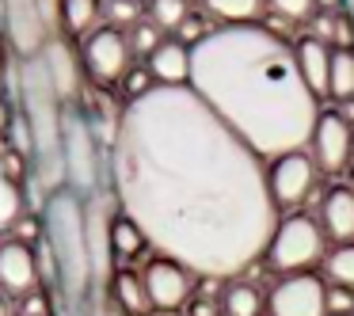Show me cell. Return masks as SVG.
Wrapping results in <instances>:
<instances>
[{"mask_svg": "<svg viewBox=\"0 0 354 316\" xmlns=\"http://www.w3.org/2000/svg\"><path fill=\"white\" fill-rule=\"evenodd\" d=\"M153 88H156V80H153V73H149L145 65H133V69L122 77V95H126V103H133V100H141V95H149Z\"/></svg>", "mask_w": 354, "mask_h": 316, "instance_id": "30", "label": "cell"}, {"mask_svg": "<svg viewBox=\"0 0 354 316\" xmlns=\"http://www.w3.org/2000/svg\"><path fill=\"white\" fill-rule=\"evenodd\" d=\"M145 69L153 73L156 88H191V46H183L179 39H168L153 57L145 62Z\"/></svg>", "mask_w": 354, "mask_h": 316, "instance_id": "16", "label": "cell"}, {"mask_svg": "<svg viewBox=\"0 0 354 316\" xmlns=\"http://www.w3.org/2000/svg\"><path fill=\"white\" fill-rule=\"evenodd\" d=\"M107 19V0H62V27L84 42Z\"/></svg>", "mask_w": 354, "mask_h": 316, "instance_id": "18", "label": "cell"}, {"mask_svg": "<svg viewBox=\"0 0 354 316\" xmlns=\"http://www.w3.org/2000/svg\"><path fill=\"white\" fill-rule=\"evenodd\" d=\"M39 263H35V248L19 244L16 236L0 244V290L12 301H24L39 290Z\"/></svg>", "mask_w": 354, "mask_h": 316, "instance_id": "13", "label": "cell"}, {"mask_svg": "<svg viewBox=\"0 0 354 316\" xmlns=\"http://www.w3.org/2000/svg\"><path fill=\"white\" fill-rule=\"evenodd\" d=\"M221 313L225 316H259L263 313V293L255 286L232 282L229 290L221 293Z\"/></svg>", "mask_w": 354, "mask_h": 316, "instance_id": "23", "label": "cell"}, {"mask_svg": "<svg viewBox=\"0 0 354 316\" xmlns=\"http://www.w3.org/2000/svg\"><path fill=\"white\" fill-rule=\"evenodd\" d=\"M8 126H12V111H8V103L0 100V138L8 133Z\"/></svg>", "mask_w": 354, "mask_h": 316, "instance_id": "38", "label": "cell"}, {"mask_svg": "<svg viewBox=\"0 0 354 316\" xmlns=\"http://www.w3.org/2000/svg\"><path fill=\"white\" fill-rule=\"evenodd\" d=\"M346 187H351V191H354V168L346 171Z\"/></svg>", "mask_w": 354, "mask_h": 316, "instance_id": "42", "label": "cell"}, {"mask_svg": "<svg viewBox=\"0 0 354 316\" xmlns=\"http://www.w3.org/2000/svg\"><path fill=\"white\" fill-rule=\"evenodd\" d=\"M46 244L57 263V290L65 305L95 297V270H92V248H88V206L77 191L46 194Z\"/></svg>", "mask_w": 354, "mask_h": 316, "instance_id": "3", "label": "cell"}, {"mask_svg": "<svg viewBox=\"0 0 354 316\" xmlns=\"http://www.w3.org/2000/svg\"><path fill=\"white\" fill-rule=\"evenodd\" d=\"M267 0H202V12L214 19H221V27H236V24H255L263 16Z\"/></svg>", "mask_w": 354, "mask_h": 316, "instance_id": "20", "label": "cell"}, {"mask_svg": "<svg viewBox=\"0 0 354 316\" xmlns=\"http://www.w3.org/2000/svg\"><path fill=\"white\" fill-rule=\"evenodd\" d=\"M39 16H42L46 35L57 39V27H62V0H39Z\"/></svg>", "mask_w": 354, "mask_h": 316, "instance_id": "34", "label": "cell"}, {"mask_svg": "<svg viewBox=\"0 0 354 316\" xmlns=\"http://www.w3.org/2000/svg\"><path fill=\"white\" fill-rule=\"evenodd\" d=\"M126 42H130V50H133L138 57H153L156 50H160L164 42H168V39H164V31L153 24V19L141 16L138 24H133L130 31H126Z\"/></svg>", "mask_w": 354, "mask_h": 316, "instance_id": "24", "label": "cell"}, {"mask_svg": "<svg viewBox=\"0 0 354 316\" xmlns=\"http://www.w3.org/2000/svg\"><path fill=\"white\" fill-rule=\"evenodd\" d=\"M191 62V92L263 160L308 145L324 107L301 77L293 42L278 31L267 24L214 27Z\"/></svg>", "mask_w": 354, "mask_h": 316, "instance_id": "2", "label": "cell"}, {"mask_svg": "<svg viewBox=\"0 0 354 316\" xmlns=\"http://www.w3.org/2000/svg\"><path fill=\"white\" fill-rule=\"evenodd\" d=\"M187 316H225V313H221V301H217L214 293H206V297H191Z\"/></svg>", "mask_w": 354, "mask_h": 316, "instance_id": "36", "label": "cell"}, {"mask_svg": "<svg viewBox=\"0 0 354 316\" xmlns=\"http://www.w3.org/2000/svg\"><path fill=\"white\" fill-rule=\"evenodd\" d=\"M24 214H27V210H24V191H19V183L0 171V232L16 229V221Z\"/></svg>", "mask_w": 354, "mask_h": 316, "instance_id": "25", "label": "cell"}, {"mask_svg": "<svg viewBox=\"0 0 354 316\" xmlns=\"http://www.w3.org/2000/svg\"><path fill=\"white\" fill-rule=\"evenodd\" d=\"M320 229L339 244H354V191L346 183L320 194Z\"/></svg>", "mask_w": 354, "mask_h": 316, "instance_id": "15", "label": "cell"}, {"mask_svg": "<svg viewBox=\"0 0 354 316\" xmlns=\"http://www.w3.org/2000/svg\"><path fill=\"white\" fill-rule=\"evenodd\" d=\"M308 153H313L316 168L324 176H343L351 171V160H354V130L343 122L335 107H324L320 118H316V130L308 138Z\"/></svg>", "mask_w": 354, "mask_h": 316, "instance_id": "10", "label": "cell"}, {"mask_svg": "<svg viewBox=\"0 0 354 316\" xmlns=\"http://www.w3.org/2000/svg\"><path fill=\"white\" fill-rule=\"evenodd\" d=\"M80 69L95 88L122 84V77L133 69V50L126 42V31L103 24L95 35L80 42Z\"/></svg>", "mask_w": 354, "mask_h": 316, "instance_id": "7", "label": "cell"}, {"mask_svg": "<svg viewBox=\"0 0 354 316\" xmlns=\"http://www.w3.org/2000/svg\"><path fill=\"white\" fill-rule=\"evenodd\" d=\"M209 31H214V27H209L206 19H202V12H191V16H187L183 24H179L176 39L183 42V46H191V50H194V46H198V42H202V39H206V35H209Z\"/></svg>", "mask_w": 354, "mask_h": 316, "instance_id": "31", "label": "cell"}, {"mask_svg": "<svg viewBox=\"0 0 354 316\" xmlns=\"http://www.w3.org/2000/svg\"><path fill=\"white\" fill-rule=\"evenodd\" d=\"M141 282H145L149 305H153L156 313H168V316H176L179 308H187L194 297V275L183 263L168 259V255L149 259L145 267H141Z\"/></svg>", "mask_w": 354, "mask_h": 316, "instance_id": "9", "label": "cell"}, {"mask_svg": "<svg viewBox=\"0 0 354 316\" xmlns=\"http://www.w3.org/2000/svg\"><path fill=\"white\" fill-rule=\"evenodd\" d=\"M328 259V236H324L320 221L308 214H290L278 221L274 236L267 244V270L290 278V275H308L316 263Z\"/></svg>", "mask_w": 354, "mask_h": 316, "instance_id": "5", "label": "cell"}, {"mask_svg": "<svg viewBox=\"0 0 354 316\" xmlns=\"http://www.w3.org/2000/svg\"><path fill=\"white\" fill-rule=\"evenodd\" d=\"M270 316H328V286L320 275H290L278 278V286L267 293Z\"/></svg>", "mask_w": 354, "mask_h": 316, "instance_id": "11", "label": "cell"}, {"mask_svg": "<svg viewBox=\"0 0 354 316\" xmlns=\"http://www.w3.org/2000/svg\"><path fill=\"white\" fill-rule=\"evenodd\" d=\"M316 179H320V168H316L308 149L267 160V191H270V202L278 206V214L316 198Z\"/></svg>", "mask_w": 354, "mask_h": 316, "instance_id": "8", "label": "cell"}, {"mask_svg": "<svg viewBox=\"0 0 354 316\" xmlns=\"http://www.w3.org/2000/svg\"><path fill=\"white\" fill-rule=\"evenodd\" d=\"M16 316H50V297L35 290L31 297L16 301Z\"/></svg>", "mask_w": 354, "mask_h": 316, "instance_id": "35", "label": "cell"}, {"mask_svg": "<svg viewBox=\"0 0 354 316\" xmlns=\"http://www.w3.org/2000/svg\"><path fill=\"white\" fill-rule=\"evenodd\" d=\"M42 236H46V229H42V221H39L35 214H24V217L16 221V240H19V244L35 248Z\"/></svg>", "mask_w": 354, "mask_h": 316, "instance_id": "33", "label": "cell"}, {"mask_svg": "<svg viewBox=\"0 0 354 316\" xmlns=\"http://www.w3.org/2000/svg\"><path fill=\"white\" fill-rule=\"evenodd\" d=\"M141 19V0H107V27L130 31Z\"/></svg>", "mask_w": 354, "mask_h": 316, "instance_id": "29", "label": "cell"}, {"mask_svg": "<svg viewBox=\"0 0 354 316\" xmlns=\"http://www.w3.org/2000/svg\"><path fill=\"white\" fill-rule=\"evenodd\" d=\"M293 54H297V69L305 77V84L313 88L316 100H324L328 84H331V46H324L320 39L305 35V39L293 42Z\"/></svg>", "mask_w": 354, "mask_h": 316, "instance_id": "17", "label": "cell"}, {"mask_svg": "<svg viewBox=\"0 0 354 316\" xmlns=\"http://www.w3.org/2000/svg\"><path fill=\"white\" fill-rule=\"evenodd\" d=\"M42 62H46V73L54 80V92L62 95V103H80V54L69 50L65 39H50L46 50H42Z\"/></svg>", "mask_w": 354, "mask_h": 316, "instance_id": "14", "label": "cell"}, {"mask_svg": "<svg viewBox=\"0 0 354 316\" xmlns=\"http://www.w3.org/2000/svg\"><path fill=\"white\" fill-rule=\"evenodd\" d=\"M324 275L331 278V286H346V290H354V244H339L335 252H328V259H324Z\"/></svg>", "mask_w": 354, "mask_h": 316, "instance_id": "27", "label": "cell"}, {"mask_svg": "<svg viewBox=\"0 0 354 316\" xmlns=\"http://www.w3.org/2000/svg\"><path fill=\"white\" fill-rule=\"evenodd\" d=\"M328 95L339 103L354 100V50H331V84Z\"/></svg>", "mask_w": 354, "mask_h": 316, "instance_id": "22", "label": "cell"}, {"mask_svg": "<svg viewBox=\"0 0 354 316\" xmlns=\"http://www.w3.org/2000/svg\"><path fill=\"white\" fill-rule=\"evenodd\" d=\"M0 316H16V308H12V297L4 290H0Z\"/></svg>", "mask_w": 354, "mask_h": 316, "instance_id": "40", "label": "cell"}, {"mask_svg": "<svg viewBox=\"0 0 354 316\" xmlns=\"http://www.w3.org/2000/svg\"><path fill=\"white\" fill-rule=\"evenodd\" d=\"M0 84H4V57H0Z\"/></svg>", "mask_w": 354, "mask_h": 316, "instance_id": "43", "label": "cell"}, {"mask_svg": "<svg viewBox=\"0 0 354 316\" xmlns=\"http://www.w3.org/2000/svg\"><path fill=\"white\" fill-rule=\"evenodd\" d=\"M187 16H191V4H187V0H149V19H153L164 35L168 31L176 35Z\"/></svg>", "mask_w": 354, "mask_h": 316, "instance_id": "26", "label": "cell"}, {"mask_svg": "<svg viewBox=\"0 0 354 316\" xmlns=\"http://www.w3.org/2000/svg\"><path fill=\"white\" fill-rule=\"evenodd\" d=\"M267 8L286 24H308L316 16V0H267Z\"/></svg>", "mask_w": 354, "mask_h": 316, "instance_id": "28", "label": "cell"}, {"mask_svg": "<svg viewBox=\"0 0 354 316\" xmlns=\"http://www.w3.org/2000/svg\"><path fill=\"white\" fill-rule=\"evenodd\" d=\"M100 313H103V316H126L122 308H118L115 301H111V293H107V297H100Z\"/></svg>", "mask_w": 354, "mask_h": 316, "instance_id": "37", "label": "cell"}, {"mask_svg": "<svg viewBox=\"0 0 354 316\" xmlns=\"http://www.w3.org/2000/svg\"><path fill=\"white\" fill-rule=\"evenodd\" d=\"M111 183L156 252L217 282L263 263L282 221L267 191V160L191 88H153L126 103Z\"/></svg>", "mask_w": 354, "mask_h": 316, "instance_id": "1", "label": "cell"}, {"mask_svg": "<svg viewBox=\"0 0 354 316\" xmlns=\"http://www.w3.org/2000/svg\"><path fill=\"white\" fill-rule=\"evenodd\" d=\"M19 103H24V118L31 126L35 138V171H39L46 194L65 187V153H62V118L65 103L54 92V80L46 73V62L39 57H24L19 62Z\"/></svg>", "mask_w": 354, "mask_h": 316, "instance_id": "4", "label": "cell"}, {"mask_svg": "<svg viewBox=\"0 0 354 316\" xmlns=\"http://www.w3.org/2000/svg\"><path fill=\"white\" fill-rule=\"evenodd\" d=\"M111 301H115L126 316H149L153 313L145 282H141V270H130V267H122L115 278H111Z\"/></svg>", "mask_w": 354, "mask_h": 316, "instance_id": "19", "label": "cell"}, {"mask_svg": "<svg viewBox=\"0 0 354 316\" xmlns=\"http://www.w3.org/2000/svg\"><path fill=\"white\" fill-rule=\"evenodd\" d=\"M343 0H316V12H335Z\"/></svg>", "mask_w": 354, "mask_h": 316, "instance_id": "41", "label": "cell"}, {"mask_svg": "<svg viewBox=\"0 0 354 316\" xmlns=\"http://www.w3.org/2000/svg\"><path fill=\"white\" fill-rule=\"evenodd\" d=\"M100 133L92 126V115H88L80 103H69L62 118V153H65V183L69 191H77L80 198H95L100 194Z\"/></svg>", "mask_w": 354, "mask_h": 316, "instance_id": "6", "label": "cell"}, {"mask_svg": "<svg viewBox=\"0 0 354 316\" xmlns=\"http://www.w3.org/2000/svg\"><path fill=\"white\" fill-rule=\"evenodd\" d=\"M335 111H339V115H343V122H346V126H351V130H354V100H351V103H339Z\"/></svg>", "mask_w": 354, "mask_h": 316, "instance_id": "39", "label": "cell"}, {"mask_svg": "<svg viewBox=\"0 0 354 316\" xmlns=\"http://www.w3.org/2000/svg\"><path fill=\"white\" fill-rule=\"evenodd\" d=\"M0 19H4L12 46H16V57H39L46 50L50 35L42 27L39 0H0Z\"/></svg>", "mask_w": 354, "mask_h": 316, "instance_id": "12", "label": "cell"}, {"mask_svg": "<svg viewBox=\"0 0 354 316\" xmlns=\"http://www.w3.org/2000/svg\"><path fill=\"white\" fill-rule=\"evenodd\" d=\"M111 248H115V255L122 263H130L141 255V248H149V240H145V232L138 229V221L118 214V217H111Z\"/></svg>", "mask_w": 354, "mask_h": 316, "instance_id": "21", "label": "cell"}, {"mask_svg": "<svg viewBox=\"0 0 354 316\" xmlns=\"http://www.w3.org/2000/svg\"><path fill=\"white\" fill-rule=\"evenodd\" d=\"M328 316H354V290L328 286Z\"/></svg>", "mask_w": 354, "mask_h": 316, "instance_id": "32", "label": "cell"}]
</instances>
